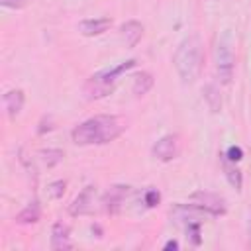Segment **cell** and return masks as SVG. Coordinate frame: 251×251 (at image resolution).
I'll return each mask as SVG.
<instances>
[{"instance_id": "1", "label": "cell", "mask_w": 251, "mask_h": 251, "mask_svg": "<svg viewBox=\"0 0 251 251\" xmlns=\"http://www.w3.org/2000/svg\"><path fill=\"white\" fill-rule=\"evenodd\" d=\"M124 129H126V122L122 118L100 114L78 124L73 129L71 137L76 145H104L120 137Z\"/></svg>"}, {"instance_id": "2", "label": "cell", "mask_w": 251, "mask_h": 251, "mask_svg": "<svg viewBox=\"0 0 251 251\" xmlns=\"http://www.w3.org/2000/svg\"><path fill=\"white\" fill-rule=\"evenodd\" d=\"M202 59H204L202 41L196 33L184 37L178 43V47L175 51V57H173V63H175L178 78L184 84H192L198 78L200 69H202Z\"/></svg>"}, {"instance_id": "3", "label": "cell", "mask_w": 251, "mask_h": 251, "mask_svg": "<svg viewBox=\"0 0 251 251\" xmlns=\"http://www.w3.org/2000/svg\"><path fill=\"white\" fill-rule=\"evenodd\" d=\"M133 67H135V59H127V61H124V63H120V65H116L112 69L94 73L86 80V84H84L86 98L88 100H98V98H104V96L112 94L114 88H116V82H118L120 75L126 73V71H129V69H133Z\"/></svg>"}, {"instance_id": "4", "label": "cell", "mask_w": 251, "mask_h": 251, "mask_svg": "<svg viewBox=\"0 0 251 251\" xmlns=\"http://www.w3.org/2000/svg\"><path fill=\"white\" fill-rule=\"evenodd\" d=\"M214 59H216V71L218 76L224 84H227L233 76V65H235V55H233V39L229 29H224L216 41V51H214Z\"/></svg>"}, {"instance_id": "5", "label": "cell", "mask_w": 251, "mask_h": 251, "mask_svg": "<svg viewBox=\"0 0 251 251\" xmlns=\"http://www.w3.org/2000/svg\"><path fill=\"white\" fill-rule=\"evenodd\" d=\"M190 206L200 210V212H206L210 216H224L226 214V200L214 192H204V190H196L192 196H190Z\"/></svg>"}, {"instance_id": "6", "label": "cell", "mask_w": 251, "mask_h": 251, "mask_svg": "<svg viewBox=\"0 0 251 251\" xmlns=\"http://www.w3.org/2000/svg\"><path fill=\"white\" fill-rule=\"evenodd\" d=\"M94 204H96V186L88 184L84 186V190L71 202L69 206V214L71 216H86L94 212Z\"/></svg>"}, {"instance_id": "7", "label": "cell", "mask_w": 251, "mask_h": 251, "mask_svg": "<svg viewBox=\"0 0 251 251\" xmlns=\"http://www.w3.org/2000/svg\"><path fill=\"white\" fill-rule=\"evenodd\" d=\"M127 194H129V186H126V184H114V186H110V190L102 198L104 210L110 212V214H118Z\"/></svg>"}, {"instance_id": "8", "label": "cell", "mask_w": 251, "mask_h": 251, "mask_svg": "<svg viewBox=\"0 0 251 251\" xmlns=\"http://www.w3.org/2000/svg\"><path fill=\"white\" fill-rule=\"evenodd\" d=\"M153 155L159 161H173L178 155V137L169 133L163 135L155 145H153Z\"/></svg>"}, {"instance_id": "9", "label": "cell", "mask_w": 251, "mask_h": 251, "mask_svg": "<svg viewBox=\"0 0 251 251\" xmlns=\"http://www.w3.org/2000/svg\"><path fill=\"white\" fill-rule=\"evenodd\" d=\"M110 25H112L110 18H92V20H82L78 24V31L86 37H94V35L104 33Z\"/></svg>"}, {"instance_id": "10", "label": "cell", "mask_w": 251, "mask_h": 251, "mask_svg": "<svg viewBox=\"0 0 251 251\" xmlns=\"http://www.w3.org/2000/svg\"><path fill=\"white\" fill-rule=\"evenodd\" d=\"M120 33H122V39L126 41L127 47H135L143 35V25L137 20H129L120 27Z\"/></svg>"}, {"instance_id": "11", "label": "cell", "mask_w": 251, "mask_h": 251, "mask_svg": "<svg viewBox=\"0 0 251 251\" xmlns=\"http://www.w3.org/2000/svg\"><path fill=\"white\" fill-rule=\"evenodd\" d=\"M51 247L53 249H71L69 226H65L63 222L53 224V229H51Z\"/></svg>"}, {"instance_id": "12", "label": "cell", "mask_w": 251, "mask_h": 251, "mask_svg": "<svg viewBox=\"0 0 251 251\" xmlns=\"http://www.w3.org/2000/svg\"><path fill=\"white\" fill-rule=\"evenodd\" d=\"M24 100H25V96H24V90H20V88L8 90V92L4 94V106H6V110H8V114H10L12 118L22 112Z\"/></svg>"}, {"instance_id": "13", "label": "cell", "mask_w": 251, "mask_h": 251, "mask_svg": "<svg viewBox=\"0 0 251 251\" xmlns=\"http://www.w3.org/2000/svg\"><path fill=\"white\" fill-rule=\"evenodd\" d=\"M222 165H224V171H226V178H227V182H229L235 190H241V184H243V180H241V171L235 167V163H231L226 155H222Z\"/></svg>"}, {"instance_id": "14", "label": "cell", "mask_w": 251, "mask_h": 251, "mask_svg": "<svg viewBox=\"0 0 251 251\" xmlns=\"http://www.w3.org/2000/svg\"><path fill=\"white\" fill-rule=\"evenodd\" d=\"M39 216H41L39 202L33 200V202H29V204L16 216V222H18V224H35V222H39Z\"/></svg>"}, {"instance_id": "15", "label": "cell", "mask_w": 251, "mask_h": 251, "mask_svg": "<svg viewBox=\"0 0 251 251\" xmlns=\"http://www.w3.org/2000/svg\"><path fill=\"white\" fill-rule=\"evenodd\" d=\"M151 86H153V76H151L149 73H137V75L133 76L131 90H133L135 96H143V94H147V92L151 90Z\"/></svg>"}, {"instance_id": "16", "label": "cell", "mask_w": 251, "mask_h": 251, "mask_svg": "<svg viewBox=\"0 0 251 251\" xmlns=\"http://www.w3.org/2000/svg\"><path fill=\"white\" fill-rule=\"evenodd\" d=\"M63 157H65V153L61 149H43V151H39V159L45 167H55L57 163L63 161Z\"/></svg>"}, {"instance_id": "17", "label": "cell", "mask_w": 251, "mask_h": 251, "mask_svg": "<svg viewBox=\"0 0 251 251\" xmlns=\"http://www.w3.org/2000/svg\"><path fill=\"white\" fill-rule=\"evenodd\" d=\"M65 186H67L65 180H53V182H49L47 184V196L53 198V200H59L63 196V192H65Z\"/></svg>"}, {"instance_id": "18", "label": "cell", "mask_w": 251, "mask_h": 251, "mask_svg": "<svg viewBox=\"0 0 251 251\" xmlns=\"http://www.w3.org/2000/svg\"><path fill=\"white\" fill-rule=\"evenodd\" d=\"M206 98H208V104H210V108L214 110V112H218L220 108H222V100H220V96H214L216 94V88L214 86H206Z\"/></svg>"}, {"instance_id": "19", "label": "cell", "mask_w": 251, "mask_h": 251, "mask_svg": "<svg viewBox=\"0 0 251 251\" xmlns=\"http://www.w3.org/2000/svg\"><path fill=\"white\" fill-rule=\"evenodd\" d=\"M159 200H161V194H159L155 188H149V190L145 192V204H147V208L157 206V204H159Z\"/></svg>"}, {"instance_id": "20", "label": "cell", "mask_w": 251, "mask_h": 251, "mask_svg": "<svg viewBox=\"0 0 251 251\" xmlns=\"http://www.w3.org/2000/svg\"><path fill=\"white\" fill-rule=\"evenodd\" d=\"M226 157H227L231 163H237V161H241V157H243V151H241V147H237V145H231V147L226 151Z\"/></svg>"}, {"instance_id": "21", "label": "cell", "mask_w": 251, "mask_h": 251, "mask_svg": "<svg viewBox=\"0 0 251 251\" xmlns=\"http://www.w3.org/2000/svg\"><path fill=\"white\" fill-rule=\"evenodd\" d=\"M0 4H2L4 8H14V10H18V8H24V6L27 4V0H0Z\"/></svg>"}, {"instance_id": "22", "label": "cell", "mask_w": 251, "mask_h": 251, "mask_svg": "<svg viewBox=\"0 0 251 251\" xmlns=\"http://www.w3.org/2000/svg\"><path fill=\"white\" fill-rule=\"evenodd\" d=\"M165 249H178V243H176L175 239H171V241L165 243Z\"/></svg>"}, {"instance_id": "23", "label": "cell", "mask_w": 251, "mask_h": 251, "mask_svg": "<svg viewBox=\"0 0 251 251\" xmlns=\"http://www.w3.org/2000/svg\"><path fill=\"white\" fill-rule=\"evenodd\" d=\"M247 229H249V243H251V212H249V222H247Z\"/></svg>"}]
</instances>
